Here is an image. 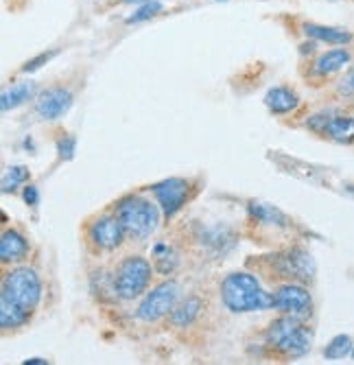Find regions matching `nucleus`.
<instances>
[{"mask_svg": "<svg viewBox=\"0 0 354 365\" xmlns=\"http://www.w3.org/2000/svg\"><path fill=\"white\" fill-rule=\"evenodd\" d=\"M40 300H42V282L36 269L31 267L9 269L3 278V291H0V326H3L5 333L28 324Z\"/></svg>", "mask_w": 354, "mask_h": 365, "instance_id": "1", "label": "nucleus"}, {"mask_svg": "<svg viewBox=\"0 0 354 365\" xmlns=\"http://www.w3.org/2000/svg\"><path fill=\"white\" fill-rule=\"evenodd\" d=\"M221 302L232 313H251L271 309V293L249 272H232L221 280Z\"/></svg>", "mask_w": 354, "mask_h": 365, "instance_id": "2", "label": "nucleus"}, {"mask_svg": "<svg viewBox=\"0 0 354 365\" xmlns=\"http://www.w3.org/2000/svg\"><path fill=\"white\" fill-rule=\"evenodd\" d=\"M112 212L120 219L127 239L145 241L160 225V208L147 197L125 195L112 206Z\"/></svg>", "mask_w": 354, "mask_h": 365, "instance_id": "3", "label": "nucleus"}, {"mask_svg": "<svg viewBox=\"0 0 354 365\" xmlns=\"http://www.w3.org/2000/svg\"><path fill=\"white\" fill-rule=\"evenodd\" d=\"M313 335L306 328L304 319L282 315L280 319L271 322L267 333H265V344L276 350L282 356H302L311 350Z\"/></svg>", "mask_w": 354, "mask_h": 365, "instance_id": "4", "label": "nucleus"}, {"mask_svg": "<svg viewBox=\"0 0 354 365\" xmlns=\"http://www.w3.org/2000/svg\"><path fill=\"white\" fill-rule=\"evenodd\" d=\"M153 276V264L140 256V254H132L125 256L114 269L112 276V284L116 289V295L120 300H136L138 295H142L149 289Z\"/></svg>", "mask_w": 354, "mask_h": 365, "instance_id": "5", "label": "nucleus"}, {"mask_svg": "<svg viewBox=\"0 0 354 365\" xmlns=\"http://www.w3.org/2000/svg\"><path fill=\"white\" fill-rule=\"evenodd\" d=\"M267 264L276 272V278L286 282H311L315 278V260L304 247H288L276 254H269Z\"/></svg>", "mask_w": 354, "mask_h": 365, "instance_id": "6", "label": "nucleus"}, {"mask_svg": "<svg viewBox=\"0 0 354 365\" xmlns=\"http://www.w3.org/2000/svg\"><path fill=\"white\" fill-rule=\"evenodd\" d=\"M127 239V232L114 212H103L85 225V241L94 252H114Z\"/></svg>", "mask_w": 354, "mask_h": 365, "instance_id": "7", "label": "nucleus"}, {"mask_svg": "<svg viewBox=\"0 0 354 365\" xmlns=\"http://www.w3.org/2000/svg\"><path fill=\"white\" fill-rule=\"evenodd\" d=\"M271 309L282 315L306 319L313 313V295L302 282H284L271 293Z\"/></svg>", "mask_w": 354, "mask_h": 365, "instance_id": "8", "label": "nucleus"}, {"mask_svg": "<svg viewBox=\"0 0 354 365\" xmlns=\"http://www.w3.org/2000/svg\"><path fill=\"white\" fill-rule=\"evenodd\" d=\"M179 284L175 280H165L162 284L153 287L147 297L142 300V304L138 307V319L142 322H157L167 315H171V311L177 307L179 300Z\"/></svg>", "mask_w": 354, "mask_h": 365, "instance_id": "9", "label": "nucleus"}, {"mask_svg": "<svg viewBox=\"0 0 354 365\" xmlns=\"http://www.w3.org/2000/svg\"><path fill=\"white\" fill-rule=\"evenodd\" d=\"M188 190H190V182L184 178H169L151 186V192L155 195L167 219H171L177 210H182V206L188 199Z\"/></svg>", "mask_w": 354, "mask_h": 365, "instance_id": "10", "label": "nucleus"}, {"mask_svg": "<svg viewBox=\"0 0 354 365\" xmlns=\"http://www.w3.org/2000/svg\"><path fill=\"white\" fill-rule=\"evenodd\" d=\"M71 108H73V92L66 90V88H61V86L46 88L36 98V112L44 120H57V118H61L63 114H66Z\"/></svg>", "mask_w": 354, "mask_h": 365, "instance_id": "11", "label": "nucleus"}, {"mask_svg": "<svg viewBox=\"0 0 354 365\" xmlns=\"http://www.w3.org/2000/svg\"><path fill=\"white\" fill-rule=\"evenodd\" d=\"M350 63H352V53L345 46H339V48H330V51L319 53L311 61V73L317 79H330L337 73H341L343 68H348Z\"/></svg>", "mask_w": 354, "mask_h": 365, "instance_id": "12", "label": "nucleus"}, {"mask_svg": "<svg viewBox=\"0 0 354 365\" xmlns=\"http://www.w3.org/2000/svg\"><path fill=\"white\" fill-rule=\"evenodd\" d=\"M28 254V241L24 239V235H20L18 230L7 227L0 237V260L3 264H16L20 260H24Z\"/></svg>", "mask_w": 354, "mask_h": 365, "instance_id": "13", "label": "nucleus"}, {"mask_svg": "<svg viewBox=\"0 0 354 365\" xmlns=\"http://www.w3.org/2000/svg\"><path fill=\"white\" fill-rule=\"evenodd\" d=\"M302 29L306 33V38H311L315 42H326V44H333V46H345L354 38L352 33L345 31V29L326 26V24H317V22H306Z\"/></svg>", "mask_w": 354, "mask_h": 365, "instance_id": "14", "label": "nucleus"}, {"mask_svg": "<svg viewBox=\"0 0 354 365\" xmlns=\"http://www.w3.org/2000/svg\"><path fill=\"white\" fill-rule=\"evenodd\" d=\"M265 103L269 108V112L282 116V114H291L298 110L300 106V96L296 90L286 88V86H278V88H271L265 96Z\"/></svg>", "mask_w": 354, "mask_h": 365, "instance_id": "15", "label": "nucleus"}, {"mask_svg": "<svg viewBox=\"0 0 354 365\" xmlns=\"http://www.w3.org/2000/svg\"><path fill=\"white\" fill-rule=\"evenodd\" d=\"M321 134L337 140V143H352L354 140V118L328 112L326 125H324V131H321Z\"/></svg>", "mask_w": 354, "mask_h": 365, "instance_id": "16", "label": "nucleus"}, {"mask_svg": "<svg viewBox=\"0 0 354 365\" xmlns=\"http://www.w3.org/2000/svg\"><path fill=\"white\" fill-rule=\"evenodd\" d=\"M204 309V302H202V297L197 295H188L184 302H179L173 311H171V324L175 328H186L190 324H195V319L199 317Z\"/></svg>", "mask_w": 354, "mask_h": 365, "instance_id": "17", "label": "nucleus"}, {"mask_svg": "<svg viewBox=\"0 0 354 365\" xmlns=\"http://www.w3.org/2000/svg\"><path fill=\"white\" fill-rule=\"evenodd\" d=\"M36 94V83L33 81H22V83H16L11 86L9 90L3 92V98H0V108L3 112H9L22 103H26L31 96Z\"/></svg>", "mask_w": 354, "mask_h": 365, "instance_id": "18", "label": "nucleus"}, {"mask_svg": "<svg viewBox=\"0 0 354 365\" xmlns=\"http://www.w3.org/2000/svg\"><path fill=\"white\" fill-rule=\"evenodd\" d=\"M153 264H155V269H157L160 274L169 276V274H173V272L177 269L179 256H177L169 245L157 243V245L153 247Z\"/></svg>", "mask_w": 354, "mask_h": 365, "instance_id": "19", "label": "nucleus"}, {"mask_svg": "<svg viewBox=\"0 0 354 365\" xmlns=\"http://www.w3.org/2000/svg\"><path fill=\"white\" fill-rule=\"evenodd\" d=\"M251 215L261 223H269V225H284L286 223V217L280 210H276L271 206H263V204L251 206Z\"/></svg>", "mask_w": 354, "mask_h": 365, "instance_id": "20", "label": "nucleus"}, {"mask_svg": "<svg viewBox=\"0 0 354 365\" xmlns=\"http://www.w3.org/2000/svg\"><path fill=\"white\" fill-rule=\"evenodd\" d=\"M28 178H31V173H28L26 167H11V169L5 173V178H3V192L16 190L18 186L26 184Z\"/></svg>", "mask_w": 354, "mask_h": 365, "instance_id": "21", "label": "nucleus"}, {"mask_svg": "<svg viewBox=\"0 0 354 365\" xmlns=\"http://www.w3.org/2000/svg\"><path fill=\"white\" fill-rule=\"evenodd\" d=\"M352 352V339L348 335H337L324 350L326 359H343Z\"/></svg>", "mask_w": 354, "mask_h": 365, "instance_id": "22", "label": "nucleus"}, {"mask_svg": "<svg viewBox=\"0 0 354 365\" xmlns=\"http://www.w3.org/2000/svg\"><path fill=\"white\" fill-rule=\"evenodd\" d=\"M160 11H162V5L157 3V0H147V3H142L130 18H127V22H142V20H149L153 16H157Z\"/></svg>", "mask_w": 354, "mask_h": 365, "instance_id": "23", "label": "nucleus"}, {"mask_svg": "<svg viewBox=\"0 0 354 365\" xmlns=\"http://www.w3.org/2000/svg\"><path fill=\"white\" fill-rule=\"evenodd\" d=\"M335 90H337V96H341V98H354V63L348 66V71L337 81Z\"/></svg>", "mask_w": 354, "mask_h": 365, "instance_id": "24", "label": "nucleus"}, {"mask_svg": "<svg viewBox=\"0 0 354 365\" xmlns=\"http://www.w3.org/2000/svg\"><path fill=\"white\" fill-rule=\"evenodd\" d=\"M75 138L73 136H68V138H63L59 145H57V149H59V155L63 158V160H71L73 158V153H75Z\"/></svg>", "mask_w": 354, "mask_h": 365, "instance_id": "25", "label": "nucleus"}, {"mask_svg": "<svg viewBox=\"0 0 354 365\" xmlns=\"http://www.w3.org/2000/svg\"><path fill=\"white\" fill-rule=\"evenodd\" d=\"M57 55V51H51V53H42L40 57H36V59H31V61H26V66H22V73H28V71H36V68H40L42 66V61H48L51 57H55Z\"/></svg>", "mask_w": 354, "mask_h": 365, "instance_id": "26", "label": "nucleus"}, {"mask_svg": "<svg viewBox=\"0 0 354 365\" xmlns=\"http://www.w3.org/2000/svg\"><path fill=\"white\" fill-rule=\"evenodd\" d=\"M24 202H26L28 206H38V204H40V192H38L36 186H26V188H24Z\"/></svg>", "mask_w": 354, "mask_h": 365, "instance_id": "27", "label": "nucleus"}, {"mask_svg": "<svg viewBox=\"0 0 354 365\" xmlns=\"http://www.w3.org/2000/svg\"><path fill=\"white\" fill-rule=\"evenodd\" d=\"M123 3H147V0H123Z\"/></svg>", "mask_w": 354, "mask_h": 365, "instance_id": "28", "label": "nucleus"}]
</instances>
